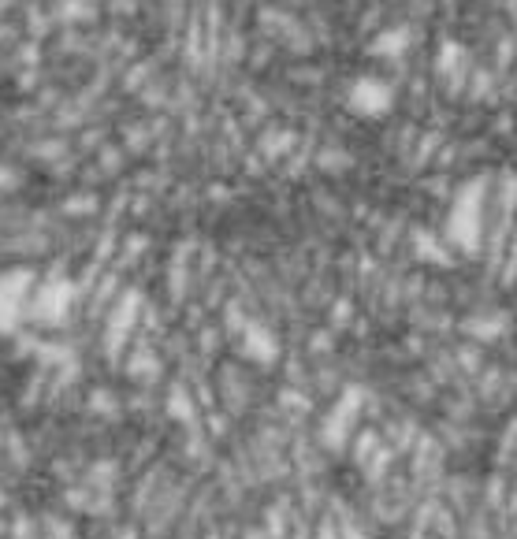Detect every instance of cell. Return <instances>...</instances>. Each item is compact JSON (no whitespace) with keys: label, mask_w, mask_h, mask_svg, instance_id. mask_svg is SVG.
<instances>
[{"label":"cell","mask_w":517,"mask_h":539,"mask_svg":"<svg viewBox=\"0 0 517 539\" xmlns=\"http://www.w3.org/2000/svg\"><path fill=\"white\" fill-rule=\"evenodd\" d=\"M350 105L358 108L361 116H384L391 108V90H387L380 79H358L354 82V93H350Z\"/></svg>","instance_id":"obj_1"}]
</instances>
